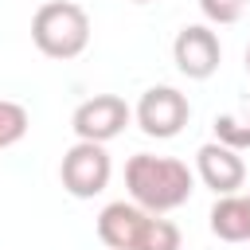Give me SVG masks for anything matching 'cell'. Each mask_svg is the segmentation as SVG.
<instances>
[{
    "mask_svg": "<svg viewBox=\"0 0 250 250\" xmlns=\"http://www.w3.org/2000/svg\"><path fill=\"white\" fill-rule=\"evenodd\" d=\"M31 39L47 59H78L90 47V16L82 4L47 0L31 16Z\"/></svg>",
    "mask_w": 250,
    "mask_h": 250,
    "instance_id": "3",
    "label": "cell"
},
{
    "mask_svg": "<svg viewBox=\"0 0 250 250\" xmlns=\"http://www.w3.org/2000/svg\"><path fill=\"white\" fill-rule=\"evenodd\" d=\"M133 117H137V125H141L145 137L168 141V137H176V133L188 125L191 105H188V98H184L176 86H148V90L141 94Z\"/></svg>",
    "mask_w": 250,
    "mask_h": 250,
    "instance_id": "5",
    "label": "cell"
},
{
    "mask_svg": "<svg viewBox=\"0 0 250 250\" xmlns=\"http://www.w3.org/2000/svg\"><path fill=\"white\" fill-rule=\"evenodd\" d=\"M27 109L20 105V102H8V98H0V148H12V145H20L23 141V133H27Z\"/></svg>",
    "mask_w": 250,
    "mask_h": 250,
    "instance_id": "10",
    "label": "cell"
},
{
    "mask_svg": "<svg viewBox=\"0 0 250 250\" xmlns=\"http://www.w3.org/2000/svg\"><path fill=\"white\" fill-rule=\"evenodd\" d=\"M195 176L215 191V195H234L246 184V164L238 156V148L223 145V141H207L195 152Z\"/></svg>",
    "mask_w": 250,
    "mask_h": 250,
    "instance_id": "8",
    "label": "cell"
},
{
    "mask_svg": "<svg viewBox=\"0 0 250 250\" xmlns=\"http://www.w3.org/2000/svg\"><path fill=\"white\" fill-rule=\"evenodd\" d=\"M215 141L230 145V148H250V113L234 117V113H219L215 117Z\"/></svg>",
    "mask_w": 250,
    "mask_h": 250,
    "instance_id": "11",
    "label": "cell"
},
{
    "mask_svg": "<svg viewBox=\"0 0 250 250\" xmlns=\"http://www.w3.org/2000/svg\"><path fill=\"white\" fill-rule=\"evenodd\" d=\"M199 12L211 23H234L246 12V0H199Z\"/></svg>",
    "mask_w": 250,
    "mask_h": 250,
    "instance_id": "12",
    "label": "cell"
},
{
    "mask_svg": "<svg viewBox=\"0 0 250 250\" xmlns=\"http://www.w3.org/2000/svg\"><path fill=\"white\" fill-rule=\"evenodd\" d=\"M172 59H176V70L203 82L219 70V59H223V47H219V35L207 27V23H188L180 27V35L172 39Z\"/></svg>",
    "mask_w": 250,
    "mask_h": 250,
    "instance_id": "7",
    "label": "cell"
},
{
    "mask_svg": "<svg viewBox=\"0 0 250 250\" xmlns=\"http://www.w3.org/2000/svg\"><path fill=\"white\" fill-rule=\"evenodd\" d=\"M129 117H133V109L125 105V98H117V94H94V98H86V102L74 109L70 125H74L78 141H98V145H105V141H113V137L125 133Z\"/></svg>",
    "mask_w": 250,
    "mask_h": 250,
    "instance_id": "6",
    "label": "cell"
},
{
    "mask_svg": "<svg viewBox=\"0 0 250 250\" xmlns=\"http://www.w3.org/2000/svg\"><path fill=\"white\" fill-rule=\"evenodd\" d=\"M59 176H62V188L74 199H94L98 191H105V184L113 176V160H109L105 145H98V141H74L62 152Z\"/></svg>",
    "mask_w": 250,
    "mask_h": 250,
    "instance_id": "4",
    "label": "cell"
},
{
    "mask_svg": "<svg viewBox=\"0 0 250 250\" xmlns=\"http://www.w3.org/2000/svg\"><path fill=\"white\" fill-rule=\"evenodd\" d=\"M246 203H250V195H246Z\"/></svg>",
    "mask_w": 250,
    "mask_h": 250,
    "instance_id": "15",
    "label": "cell"
},
{
    "mask_svg": "<svg viewBox=\"0 0 250 250\" xmlns=\"http://www.w3.org/2000/svg\"><path fill=\"white\" fill-rule=\"evenodd\" d=\"M98 238L109 250H180L184 234L172 219H160L133 199L105 203L98 215Z\"/></svg>",
    "mask_w": 250,
    "mask_h": 250,
    "instance_id": "2",
    "label": "cell"
},
{
    "mask_svg": "<svg viewBox=\"0 0 250 250\" xmlns=\"http://www.w3.org/2000/svg\"><path fill=\"white\" fill-rule=\"evenodd\" d=\"M125 188H129L137 207H145L152 215H168V211H176V207H184L191 199L195 172L176 156L137 152L125 164Z\"/></svg>",
    "mask_w": 250,
    "mask_h": 250,
    "instance_id": "1",
    "label": "cell"
},
{
    "mask_svg": "<svg viewBox=\"0 0 250 250\" xmlns=\"http://www.w3.org/2000/svg\"><path fill=\"white\" fill-rule=\"evenodd\" d=\"M211 234L223 242H250V203L246 195H219L211 207Z\"/></svg>",
    "mask_w": 250,
    "mask_h": 250,
    "instance_id": "9",
    "label": "cell"
},
{
    "mask_svg": "<svg viewBox=\"0 0 250 250\" xmlns=\"http://www.w3.org/2000/svg\"><path fill=\"white\" fill-rule=\"evenodd\" d=\"M133 4H148V0H133Z\"/></svg>",
    "mask_w": 250,
    "mask_h": 250,
    "instance_id": "14",
    "label": "cell"
},
{
    "mask_svg": "<svg viewBox=\"0 0 250 250\" xmlns=\"http://www.w3.org/2000/svg\"><path fill=\"white\" fill-rule=\"evenodd\" d=\"M246 74H250V47H246Z\"/></svg>",
    "mask_w": 250,
    "mask_h": 250,
    "instance_id": "13",
    "label": "cell"
}]
</instances>
